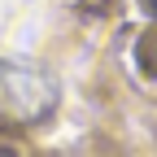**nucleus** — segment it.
<instances>
[{"instance_id": "nucleus-1", "label": "nucleus", "mask_w": 157, "mask_h": 157, "mask_svg": "<svg viewBox=\"0 0 157 157\" xmlns=\"http://www.w3.org/2000/svg\"><path fill=\"white\" fill-rule=\"evenodd\" d=\"M52 109H57L52 74L0 52V122H39Z\"/></svg>"}, {"instance_id": "nucleus-2", "label": "nucleus", "mask_w": 157, "mask_h": 157, "mask_svg": "<svg viewBox=\"0 0 157 157\" xmlns=\"http://www.w3.org/2000/svg\"><path fill=\"white\" fill-rule=\"evenodd\" d=\"M144 5H148V9H153V13H157V0H144Z\"/></svg>"}]
</instances>
